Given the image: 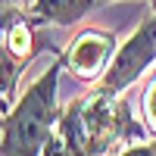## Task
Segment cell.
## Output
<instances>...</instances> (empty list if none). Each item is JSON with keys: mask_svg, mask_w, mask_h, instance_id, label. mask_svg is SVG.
Here are the masks:
<instances>
[{"mask_svg": "<svg viewBox=\"0 0 156 156\" xmlns=\"http://www.w3.org/2000/svg\"><path fill=\"white\" fill-rule=\"evenodd\" d=\"M59 72H62V59L56 53L50 69L37 75L19 94L16 106L3 115V122H0V156H44L50 137L56 131L59 112H62L56 103Z\"/></svg>", "mask_w": 156, "mask_h": 156, "instance_id": "6da1fadb", "label": "cell"}, {"mask_svg": "<svg viewBox=\"0 0 156 156\" xmlns=\"http://www.w3.org/2000/svg\"><path fill=\"white\" fill-rule=\"evenodd\" d=\"M153 59H156V6L147 9V16L131 31V37L125 44H119L106 75L100 78V90H106L112 97H122L153 66Z\"/></svg>", "mask_w": 156, "mask_h": 156, "instance_id": "7a4b0ae2", "label": "cell"}, {"mask_svg": "<svg viewBox=\"0 0 156 156\" xmlns=\"http://www.w3.org/2000/svg\"><path fill=\"white\" fill-rule=\"evenodd\" d=\"M115 50H119V44H115L112 31L84 28L59 50V59H62V69L75 81H100L109 69Z\"/></svg>", "mask_w": 156, "mask_h": 156, "instance_id": "3957f363", "label": "cell"}, {"mask_svg": "<svg viewBox=\"0 0 156 156\" xmlns=\"http://www.w3.org/2000/svg\"><path fill=\"white\" fill-rule=\"evenodd\" d=\"M100 0H31L28 16L37 25H59V28H72L78 25Z\"/></svg>", "mask_w": 156, "mask_h": 156, "instance_id": "277c9868", "label": "cell"}, {"mask_svg": "<svg viewBox=\"0 0 156 156\" xmlns=\"http://www.w3.org/2000/svg\"><path fill=\"white\" fill-rule=\"evenodd\" d=\"M144 119H147V128L156 131V75L150 78V84L144 90Z\"/></svg>", "mask_w": 156, "mask_h": 156, "instance_id": "5b68a950", "label": "cell"}, {"mask_svg": "<svg viewBox=\"0 0 156 156\" xmlns=\"http://www.w3.org/2000/svg\"><path fill=\"white\" fill-rule=\"evenodd\" d=\"M119 156H156V137L144 140V144H134V147H125Z\"/></svg>", "mask_w": 156, "mask_h": 156, "instance_id": "8992f818", "label": "cell"}, {"mask_svg": "<svg viewBox=\"0 0 156 156\" xmlns=\"http://www.w3.org/2000/svg\"><path fill=\"white\" fill-rule=\"evenodd\" d=\"M31 3V0H0V9H3V6H28Z\"/></svg>", "mask_w": 156, "mask_h": 156, "instance_id": "52a82bcc", "label": "cell"}, {"mask_svg": "<svg viewBox=\"0 0 156 156\" xmlns=\"http://www.w3.org/2000/svg\"><path fill=\"white\" fill-rule=\"evenodd\" d=\"M100 3H109V0H100ZM150 6H156V0H150Z\"/></svg>", "mask_w": 156, "mask_h": 156, "instance_id": "ba28073f", "label": "cell"}]
</instances>
